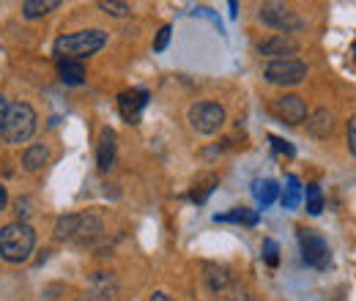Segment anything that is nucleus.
<instances>
[{
    "mask_svg": "<svg viewBox=\"0 0 356 301\" xmlns=\"http://www.w3.org/2000/svg\"><path fill=\"white\" fill-rule=\"evenodd\" d=\"M268 143H271V148H274L277 154H285V156H293V154H296L293 145H288L285 140H280V137H274V134H268Z\"/></svg>",
    "mask_w": 356,
    "mask_h": 301,
    "instance_id": "obj_27",
    "label": "nucleus"
},
{
    "mask_svg": "<svg viewBox=\"0 0 356 301\" xmlns=\"http://www.w3.org/2000/svg\"><path fill=\"white\" fill-rule=\"evenodd\" d=\"M145 104H148V90H143V88L124 90V93L118 96V110H121V115H124L129 124H137V121H140V113L145 110Z\"/></svg>",
    "mask_w": 356,
    "mask_h": 301,
    "instance_id": "obj_10",
    "label": "nucleus"
},
{
    "mask_svg": "<svg viewBox=\"0 0 356 301\" xmlns=\"http://www.w3.org/2000/svg\"><path fill=\"white\" fill-rule=\"evenodd\" d=\"M107 44V33L99 31V28H90V31H77V33H66L60 36L52 52L58 55V60L69 58V60H83V58H90L96 55L102 47Z\"/></svg>",
    "mask_w": 356,
    "mask_h": 301,
    "instance_id": "obj_2",
    "label": "nucleus"
},
{
    "mask_svg": "<svg viewBox=\"0 0 356 301\" xmlns=\"http://www.w3.org/2000/svg\"><path fill=\"white\" fill-rule=\"evenodd\" d=\"M6 113H8V101H6V96L0 93V127H3V121H6Z\"/></svg>",
    "mask_w": 356,
    "mask_h": 301,
    "instance_id": "obj_30",
    "label": "nucleus"
},
{
    "mask_svg": "<svg viewBox=\"0 0 356 301\" xmlns=\"http://www.w3.org/2000/svg\"><path fill=\"white\" fill-rule=\"evenodd\" d=\"M58 6H60L58 0H25L22 3V14L28 19H39V17H44L49 11H55Z\"/></svg>",
    "mask_w": 356,
    "mask_h": 301,
    "instance_id": "obj_19",
    "label": "nucleus"
},
{
    "mask_svg": "<svg viewBox=\"0 0 356 301\" xmlns=\"http://www.w3.org/2000/svg\"><path fill=\"white\" fill-rule=\"evenodd\" d=\"M77 227H80V214L60 216V219L55 222V238H58V241H74Z\"/></svg>",
    "mask_w": 356,
    "mask_h": 301,
    "instance_id": "obj_18",
    "label": "nucleus"
},
{
    "mask_svg": "<svg viewBox=\"0 0 356 301\" xmlns=\"http://www.w3.org/2000/svg\"><path fill=\"white\" fill-rule=\"evenodd\" d=\"M102 233H104L102 216H99V214H80V227H77L74 244H80V247H88V244H93V241H96Z\"/></svg>",
    "mask_w": 356,
    "mask_h": 301,
    "instance_id": "obj_12",
    "label": "nucleus"
},
{
    "mask_svg": "<svg viewBox=\"0 0 356 301\" xmlns=\"http://www.w3.org/2000/svg\"><path fill=\"white\" fill-rule=\"evenodd\" d=\"M354 60H356V44H354Z\"/></svg>",
    "mask_w": 356,
    "mask_h": 301,
    "instance_id": "obj_33",
    "label": "nucleus"
},
{
    "mask_svg": "<svg viewBox=\"0 0 356 301\" xmlns=\"http://www.w3.org/2000/svg\"><path fill=\"white\" fill-rule=\"evenodd\" d=\"M305 200H307V211L312 216H318L323 211V192H321V186L318 184H307V189H305Z\"/></svg>",
    "mask_w": 356,
    "mask_h": 301,
    "instance_id": "obj_23",
    "label": "nucleus"
},
{
    "mask_svg": "<svg viewBox=\"0 0 356 301\" xmlns=\"http://www.w3.org/2000/svg\"><path fill=\"white\" fill-rule=\"evenodd\" d=\"M299 244H302V258L312 268H329L332 263V252L329 244L321 233H315L310 227H299Z\"/></svg>",
    "mask_w": 356,
    "mask_h": 301,
    "instance_id": "obj_7",
    "label": "nucleus"
},
{
    "mask_svg": "<svg viewBox=\"0 0 356 301\" xmlns=\"http://www.w3.org/2000/svg\"><path fill=\"white\" fill-rule=\"evenodd\" d=\"M277 192H280V186H277V181H271V178L252 184V195H255V200H258L261 209H268V206L277 200Z\"/></svg>",
    "mask_w": 356,
    "mask_h": 301,
    "instance_id": "obj_17",
    "label": "nucleus"
},
{
    "mask_svg": "<svg viewBox=\"0 0 356 301\" xmlns=\"http://www.w3.org/2000/svg\"><path fill=\"white\" fill-rule=\"evenodd\" d=\"M36 233L28 222H11L0 227V258L6 263H25L33 255Z\"/></svg>",
    "mask_w": 356,
    "mask_h": 301,
    "instance_id": "obj_1",
    "label": "nucleus"
},
{
    "mask_svg": "<svg viewBox=\"0 0 356 301\" xmlns=\"http://www.w3.org/2000/svg\"><path fill=\"white\" fill-rule=\"evenodd\" d=\"M302 200V184L296 175H288L285 178V192H282V206L285 209H296Z\"/></svg>",
    "mask_w": 356,
    "mask_h": 301,
    "instance_id": "obj_22",
    "label": "nucleus"
},
{
    "mask_svg": "<svg viewBox=\"0 0 356 301\" xmlns=\"http://www.w3.org/2000/svg\"><path fill=\"white\" fill-rule=\"evenodd\" d=\"M247 301H252V299H247Z\"/></svg>",
    "mask_w": 356,
    "mask_h": 301,
    "instance_id": "obj_35",
    "label": "nucleus"
},
{
    "mask_svg": "<svg viewBox=\"0 0 356 301\" xmlns=\"http://www.w3.org/2000/svg\"><path fill=\"white\" fill-rule=\"evenodd\" d=\"M47 162H49V151H47V145H31V148L25 151V156H22V168H25L28 172H39Z\"/></svg>",
    "mask_w": 356,
    "mask_h": 301,
    "instance_id": "obj_16",
    "label": "nucleus"
},
{
    "mask_svg": "<svg viewBox=\"0 0 356 301\" xmlns=\"http://www.w3.org/2000/svg\"><path fill=\"white\" fill-rule=\"evenodd\" d=\"M258 17H261L264 25L274 28V31L282 33V36L299 33V31H305V25H307V22H305L291 6H285V3H264L261 11H258Z\"/></svg>",
    "mask_w": 356,
    "mask_h": 301,
    "instance_id": "obj_4",
    "label": "nucleus"
},
{
    "mask_svg": "<svg viewBox=\"0 0 356 301\" xmlns=\"http://www.w3.org/2000/svg\"><path fill=\"white\" fill-rule=\"evenodd\" d=\"M148 301H173V299H170V296H168L165 291H156V293H154V296H151Z\"/></svg>",
    "mask_w": 356,
    "mask_h": 301,
    "instance_id": "obj_32",
    "label": "nucleus"
},
{
    "mask_svg": "<svg viewBox=\"0 0 356 301\" xmlns=\"http://www.w3.org/2000/svg\"><path fill=\"white\" fill-rule=\"evenodd\" d=\"M6 206H8V192H6V186L0 184V211H3Z\"/></svg>",
    "mask_w": 356,
    "mask_h": 301,
    "instance_id": "obj_31",
    "label": "nucleus"
},
{
    "mask_svg": "<svg viewBox=\"0 0 356 301\" xmlns=\"http://www.w3.org/2000/svg\"><path fill=\"white\" fill-rule=\"evenodd\" d=\"M277 252H280L277 241H271V238H266V241H264V258H266L268 266H277V263H280V255H277Z\"/></svg>",
    "mask_w": 356,
    "mask_h": 301,
    "instance_id": "obj_26",
    "label": "nucleus"
},
{
    "mask_svg": "<svg viewBox=\"0 0 356 301\" xmlns=\"http://www.w3.org/2000/svg\"><path fill=\"white\" fill-rule=\"evenodd\" d=\"M274 115L282 121V124H291V127H299L307 121V104L299 93H282L274 99Z\"/></svg>",
    "mask_w": 356,
    "mask_h": 301,
    "instance_id": "obj_8",
    "label": "nucleus"
},
{
    "mask_svg": "<svg viewBox=\"0 0 356 301\" xmlns=\"http://www.w3.org/2000/svg\"><path fill=\"white\" fill-rule=\"evenodd\" d=\"M28 206H31V197H19V200H17V211H19V216L31 214V209H28Z\"/></svg>",
    "mask_w": 356,
    "mask_h": 301,
    "instance_id": "obj_29",
    "label": "nucleus"
},
{
    "mask_svg": "<svg viewBox=\"0 0 356 301\" xmlns=\"http://www.w3.org/2000/svg\"><path fill=\"white\" fill-rule=\"evenodd\" d=\"M170 33H173L170 25H162V28H159V33H156V39H154V52H165V49H168Z\"/></svg>",
    "mask_w": 356,
    "mask_h": 301,
    "instance_id": "obj_25",
    "label": "nucleus"
},
{
    "mask_svg": "<svg viewBox=\"0 0 356 301\" xmlns=\"http://www.w3.org/2000/svg\"><path fill=\"white\" fill-rule=\"evenodd\" d=\"M58 77L66 86H83L86 83V66H83V60H69V58L58 60Z\"/></svg>",
    "mask_w": 356,
    "mask_h": 301,
    "instance_id": "obj_15",
    "label": "nucleus"
},
{
    "mask_svg": "<svg viewBox=\"0 0 356 301\" xmlns=\"http://www.w3.org/2000/svg\"><path fill=\"white\" fill-rule=\"evenodd\" d=\"M99 8H102L104 14H110V17H127V14L132 11L129 3H118V0H102Z\"/></svg>",
    "mask_w": 356,
    "mask_h": 301,
    "instance_id": "obj_24",
    "label": "nucleus"
},
{
    "mask_svg": "<svg viewBox=\"0 0 356 301\" xmlns=\"http://www.w3.org/2000/svg\"><path fill=\"white\" fill-rule=\"evenodd\" d=\"M118 277L113 274V271H96V274H90L88 279V291L93 299L99 301H113L118 296Z\"/></svg>",
    "mask_w": 356,
    "mask_h": 301,
    "instance_id": "obj_11",
    "label": "nucleus"
},
{
    "mask_svg": "<svg viewBox=\"0 0 356 301\" xmlns=\"http://www.w3.org/2000/svg\"><path fill=\"white\" fill-rule=\"evenodd\" d=\"M264 77L271 86H299L305 77H307V63L296 60V58H288V60H271L264 69Z\"/></svg>",
    "mask_w": 356,
    "mask_h": 301,
    "instance_id": "obj_6",
    "label": "nucleus"
},
{
    "mask_svg": "<svg viewBox=\"0 0 356 301\" xmlns=\"http://www.w3.org/2000/svg\"><path fill=\"white\" fill-rule=\"evenodd\" d=\"M36 131V110L28 104V101H14L8 104V113H6V121L0 127V134L8 145H22L33 137Z\"/></svg>",
    "mask_w": 356,
    "mask_h": 301,
    "instance_id": "obj_3",
    "label": "nucleus"
},
{
    "mask_svg": "<svg viewBox=\"0 0 356 301\" xmlns=\"http://www.w3.org/2000/svg\"><path fill=\"white\" fill-rule=\"evenodd\" d=\"M214 222H236V225H250L252 227V225H258V211H250V209L238 206V209H233L227 214H217Z\"/></svg>",
    "mask_w": 356,
    "mask_h": 301,
    "instance_id": "obj_21",
    "label": "nucleus"
},
{
    "mask_svg": "<svg viewBox=\"0 0 356 301\" xmlns=\"http://www.w3.org/2000/svg\"><path fill=\"white\" fill-rule=\"evenodd\" d=\"M206 282H209V288H211L214 293H220V291L227 288L230 274H227V268H225V266H214V263H209V266H206Z\"/></svg>",
    "mask_w": 356,
    "mask_h": 301,
    "instance_id": "obj_20",
    "label": "nucleus"
},
{
    "mask_svg": "<svg viewBox=\"0 0 356 301\" xmlns=\"http://www.w3.org/2000/svg\"><path fill=\"white\" fill-rule=\"evenodd\" d=\"M307 131H310L315 140H326V137H332V131H334V115H332L326 107L315 110L310 118H307Z\"/></svg>",
    "mask_w": 356,
    "mask_h": 301,
    "instance_id": "obj_14",
    "label": "nucleus"
},
{
    "mask_svg": "<svg viewBox=\"0 0 356 301\" xmlns=\"http://www.w3.org/2000/svg\"><path fill=\"white\" fill-rule=\"evenodd\" d=\"M299 49L302 47L293 36H282V33H274L258 44V52L266 58H274V60H288V55H296Z\"/></svg>",
    "mask_w": 356,
    "mask_h": 301,
    "instance_id": "obj_9",
    "label": "nucleus"
},
{
    "mask_svg": "<svg viewBox=\"0 0 356 301\" xmlns=\"http://www.w3.org/2000/svg\"><path fill=\"white\" fill-rule=\"evenodd\" d=\"M96 165H99V170L102 172L113 170V165H115V131L113 129H104L102 131V137H99Z\"/></svg>",
    "mask_w": 356,
    "mask_h": 301,
    "instance_id": "obj_13",
    "label": "nucleus"
},
{
    "mask_svg": "<svg viewBox=\"0 0 356 301\" xmlns=\"http://www.w3.org/2000/svg\"><path fill=\"white\" fill-rule=\"evenodd\" d=\"M74 301H90V299H74Z\"/></svg>",
    "mask_w": 356,
    "mask_h": 301,
    "instance_id": "obj_34",
    "label": "nucleus"
},
{
    "mask_svg": "<svg viewBox=\"0 0 356 301\" xmlns=\"http://www.w3.org/2000/svg\"><path fill=\"white\" fill-rule=\"evenodd\" d=\"M348 151H351V156H356V115H351V121H348Z\"/></svg>",
    "mask_w": 356,
    "mask_h": 301,
    "instance_id": "obj_28",
    "label": "nucleus"
},
{
    "mask_svg": "<svg viewBox=\"0 0 356 301\" xmlns=\"http://www.w3.org/2000/svg\"><path fill=\"white\" fill-rule=\"evenodd\" d=\"M225 107L217 101H197L189 107L186 121L197 134H217L225 127Z\"/></svg>",
    "mask_w": 356,
    "mask_h": 301,
    "instance_id": "obj_5",
    "label": "nucleus"
}]
</instances>
